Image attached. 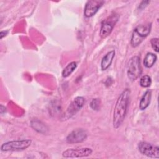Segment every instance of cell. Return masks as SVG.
I'll list each match as a JSON object with an SVG mask.
<instances>
[{
  "label": "cell",
  "mask_w": 159,
  "mask_h": 159,
  "mask_svg": "<svg viewBox=\"0 0 159 159\" xmlns=\"http://www.w3.org/2000/svg\"><path fill=\"white\" fill-rule=\"evenodd\" d=\"M137 146L142 154L152 158H159V147L158 146L145 141H140Z\"/></svg>",
  "instance_id": "8992f818"
},
{
  "label": "cell",
  "mask_w": 159,
  "mask_h": 159,
  "mask_svg": "<svg viewBox=\"0 0 159 159\" xmlns=\"http://www.w3.org/2000/svg\"><path fill=\"white\" fill-rule=\"evenodd\" d=\"M117 20L118 16L116 14H112L102 22L99 32L101 38H106L110 35Z\"/></svg>",
  "instance_id": "52a82bcc"
},
{
  "label": "cell",
  "mask_w": 159,
  "mask_h": 159,
  "mask_svg": "<svg viewBox=\"0 0 159 159\" xmlns=\"http://www.w3.org/2000/svg\"><path fill=\"white\" fill-rule=\"evenodd\" d=\"M31 127L36 130L37 132L40 134H46L48 132L47 127L38 119H33L30 122Z\"/></svg>",
  "instance_id": "4fadbf2b"
},
{
  "label": "cell",
  "mask_w": 159,
  "mask_h": 159,
  "mask_svg": "<svg viewBox=\"0 0 159 159\" xmlns=\"http://www.w3.org/2000/svg\"><path fill=\"white\" fill-rule=\"evenodd\" d=\"M130 91L125 89L118 97L113 112V127L119 128L122 124L125 117L129 103Z\"/></svg>",
  "instance_id": "6da1fadb"
},
{
  "label": "cell",
  "mask_w": 159,
  "mask_h": 159,
  "mask_svg": "<svg viewBox=\"0 0 159 159\" xmlns=\"http://www.w3.org/2000/svg\"><path fill=\"white\" fill-rule=\"evenodd\" d=\"M152 28V24L140 25L136 27L132 34L130 43L133 47L140 45L144 39L150 34Z\"/></svg>",
  "instance_id": "7a4b0ae2"
},
{
  "label": "cell",
  "mask_w": 159,
  "mask_h": 159,
  "mask_svg": "<svg viewBox=\"0 0 159 159\" xmlns=\"http://www.w3.org/2000/svg\"><path fill=\"white\" fill-rule=\"evenodd\" d=\"M142 74V67L140 58L138 56L132 57L128 61L127 66V75L128 78L134 81Z\"/></svg>",
  "instance_id": "3957f363"
},
{
  "label": "cell",
  "mask_w": 159,
  "mask_h": 159,
  "mask_svg": "<svg viewBox=\"0 0 159 159\" xmlns=\"http://www.w3.org/2000/svg\"><path fill=\"white\" fill-rule=\"evenodd\" d=\"M32 143L30 139L16 140L9 141L2 144L1 150L3 152L9 151H22L28 148Z\"/></svg>",
  "instance_id": "5b68a950"
},
{
  "label": "cell",
  "mask_w": 159,
  "mask_h": 159,
  "mask_svg": "<svg viewBox=\"0 0 159 159\" xmlns=\"http://www.w3.org/2000/svg\"><path fill=\"white\" fill-rule=\"evenodd\" d=\"M6 108L4 106H3L2 105H1V107H0V112L1 114H2L4 112H5L6 111Z\"/></svg>",
  "instance_id": "44dd1931"
},
{
  "label": "cell",
  "mask_w": 159,
  "mask_h": 159,
  "mask_svg": "<svg viewBox=\"0 0 159 159\" xmlns=\"http://www.w3.org/2000/svg\"><path fill=\"white\" fill-rule=\"evenodd\" d=\"M77 64L75 61H72L67 65V66L63 69L62 71V76L63 78L68 77L76 69Z\"/></svg>",
  "instance_id": "9a60e30c"
},
{
  "label": "cell",
  "mask_w": 159,
  "mask_h": 159,
  "mask_svg": "<svg viewBox=\"0 0 159 159\" xmlns=\"http://www.w3.org/2000/svg\"><path fill=\"white\" fill-rule=\"evenodd\" d=\"M150 43L152 48L156 52H158V38H152L150 40Z\"/></svg>",
  "instance_id": "e0dca14e"
},
{
  "label": "cell",
  "mask_w": 159,
  "mask_h": 159,
  "mask_svg": "<svg viewBox=\"0 0 159 159\" xmlns=\"http://www.w3.org/2000/svg\"><path fill=\"white\" fill-rule=\"evenodd\" d=\"M157 57L155 54L152 53H147L143 59V65L146 68H151L156 62Z\"/></svg>",
  "instance_id": "5bb4252c"
},
{
  "label": "cell",
  "mask_w": 159,
  "mask_h": 159,
  "mask_svg": "<svg viewBox=\"0 0 159 159\" xmlns=\"http://www.w3.org/2000/svg\"><path fill=\"white\" fill-rule=\"evenodd\" d=\"M99 106H100V101L98 99L95 98L91 101L90 106L93 110H96V111L98 110L99 108Z\"/></svg>",
  "instance_id": "ac0fdd59"
},
{
  "label": "cell",
  "mask_w": 159,
  "mask_h": 159,
  "mask_svg": "<svg viewBox=\"0 0 159 159\" xmlns=\"http://www.w3.org/2000/svg\"><path fill=\"white\" fill-rule=\"evenodd\" d=\"M149 2H150V1H142L141 3L139 6V9H140V10L144 9L148 5V4Z\"/></svg>",
  "instance_id": "d6986e66"
},
{
  "label": "cell",
  "mask_w": 159,
  "mask_h": 159,
  "mask_svg": "<svg viewBox=\"0 0 159 159\" xmlns=\"http://www.w3.org/2000/svg\"><path fill=\"white\" fill-rule=\"evenodd\" d=\"M115 56V51L114 50L107 52L102 58L101 62V67L102 70H107L111 65Z\"/></svg>",
  "instance_id": "8fae6325"
},
{
  "label": "cell",
  "mask_w": 159,
  "mask_h": 159,
  "mask_svg": "<svg viewBox=\"0 0 159 159\" xmlns=\"http://www.w3.org/2000/svg\"><path fill=\"white\" fill-rule=\"evenodd\" d=\"M7 33H8V31L7 30H2V31H1V33H0V38H1V39H2L4 37H5L7 34Z\"/></svg>",
  "instance_id": "ffe728a7"
},
{
  "label": "cell",
  "mask_w": 159,
  "mask_h": 159,
  "mask_svg": "<svg viewBox=\"0 0 159 159\" xmlns=\"http://www.w3.org/2000/svg\"><path fill=\"white\" fill-rule=\"evenodd\" d=\"M151 97H152L151 91L149 89L147 90L143 94L140 101L139 108L140 110H145L148 107V106L150 103Z\"/></svg>",
  "instance_id": "7c38bea8"
},
{
  "label": "cell",
  "mask_w": 159,
  "mask_h": 159,
  "mask_svg": "<svg viewBox=\"0 0 159 159\" xmlns=\"http://www.w3.org/2000/svg\"><path fill=\"white\" fill-rule=\"evenodd\" d=\"M93 150L88 147H81L68 148L62 153L64 158H81L89 156L92 154Z\"/></svg>",
  "instance_id": "ba28073f"
},
{
  "label": "cell",
  "mask_w": 159,
  "mask_h": 159,
  "mask_svg": "<svg viewBox=\"0 0 159 159\" xmlns=\"http://www.w3.org/2000/svg\"><path fill=\"white\" fill-rule=\"evenodd\" d=\"M85 102L84 98L82 96L76 97L67 107L66 111L62 115V120H66L74 116L83 107Z\"/></svg>",
  "instance_id": "277c9868"
},
{
  "label": "cell",
  "mask_w": 159,
  "mask_h": 159,
  "mask_svg": "<svg viewBox=\"0 0 159 159\" xmlns=\"http://www.w3.org/2000/svg\"><path fill=\"white\" fill-rule=\"evenodd\" d=\"M88 134L83 129H76L71 131L66 137V142L69 143H78L85 140Z\"/></svg>",
  "instance_id": "9c48e42d"
},
{
  "label": "cell",
  "mask_w": 159,
  "mask_h": 159,
  "mask_svg": "<svg viewBox=\"0 0 159 159\" xmlns=\"http://www.w3.org/2000/svg\"><path fill=\"white\" fill-rule=\"evenodd\" d=\"M104 3V1L102 0H91L87 1L84 9V16L91 17L95 15Z\"/></svg>",
  "instance_id": "30bf717a"
},
{
  "label": "cell",
  "mask_w": 159,
  "mask_h": 159,
  "mask_svg": "<svg viewBox=\"0 0 159 159\" xmlns=\"http://www.w3.org/2000/svg\"><path fill=\"white\" fill-rule=\"evenodd\" d=\"M139 83H140V85L143 88L149 87L152 83V80H151L150 76H149L147 75L142 76L140 78Z\"/></svg>",
  "instance_id": "2e32d148"
}]
</instances>
